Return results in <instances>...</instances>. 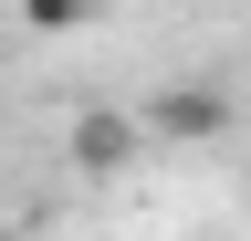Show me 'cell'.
<instances>
[{
	"label": "cell",
	"instance_id": "3957f363",
	"mask_svg": "<svg viewBox=\"0 0 251 241\" xmlns=\"http://www.w3.org/2000/svg\"><path fill=\"white\" fill-rule=\"evenodd\" d=\"M94 0H21V32H84Z\"/></svg>",
	"mask_w": 251,
	"mask_h": 241
},
{
	"label": "cell",
	"instance_id": "7a4b0ae2",
	"mask_svg": "<svg viewBox=\"0 0 251 241\" xmlns=\"http://www.w3.org/2000/svg\"><path fill=\"white\" fill-rule=\"evenodd\" d=\"M63 158H74V178H126L147 158V126L126 105H74V126H63Z\"/></svg>",
	"mask_w": 251,
	"mask_h": 241
},
{
	"label": "cell",
	"instance_id": "6da1fadb",
	"mask_svg": "<svg viewBox=\"0 0 251 241\" xmlns=\"http://www.w3.org/2000/svg\"><path fill=\"white\" fill-rule=\"evenodd\" d=\"M136 126L157 147H220L230 136V95H220V84H157V95L136 105Z\"/></svg>",
	"mask_w": 251,
	"mask_h": 241
}]
</instances>
